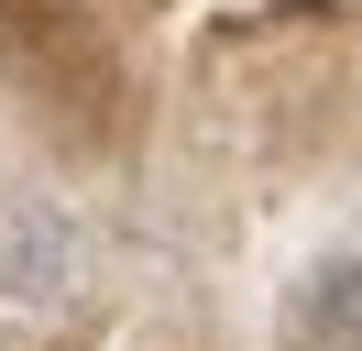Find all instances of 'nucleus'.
I'll return each instance as SVG.
<instances>
[{
	"instance_id": "nucleus-2",
	"label": "nucleus",
	"mask_w": 362,
	"mask_h": 351,
	"mask_svg": "<svg viewBox=\"0 0 362 351\" xmlns=\"http://www.w3.org/2000/svg\"><path fill=\"white\" fill-rule=\"evenodd\" d=\"M296 318H308V340L351 351V340H362V263H351V253H340V263H318V275H308V297H296Z\"/></svg>"
},
{
	"instance_id": "nucleus-1",
	"label": "nucleus",
	"mask_w": 362,
	"mask_h": 351,
	"mask_svg": "<svg viewBox=\"0 0 362 351\" xmlns=\"http://www.w3.org/2000/svg\"><path fill=\"white\" fill-rule=\"evenodd\" d=\"M66 285H77V231L33 197H11L0 209V307H66Z\"/></svg>"
}]
</instances>
